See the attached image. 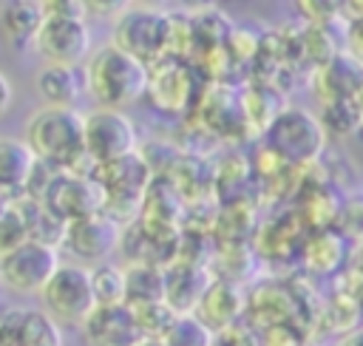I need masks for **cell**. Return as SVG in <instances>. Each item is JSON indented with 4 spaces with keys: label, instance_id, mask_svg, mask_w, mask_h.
<instances>
[{
    "label": "cell",
    "instance_id": "cell-12",
    "mask_svg": "<svg viewBox=\"0 0 363 346\" xmlns=\"http://www.w3.org/2000/svg\"><path fill=\"white\" fill-rule=\"evenodd\" d=\"M119 238H122V224L113 221L105 213H96V216H88V218L71 221L65 227L62 247L77 261H88V264L96 267V264L108 261V255L119 247Z\"/></svg>",
    "mask_w": 363,
    "mask_h": 346
},
{
    "label": "cell",
    "instance_id": "cell-36",
    "mask_svg": "<svg viewBox=\"0 0 363 346\" xmlns=\"http://www.w3.org/2000/svg\"><path fill=\"white\" fill-rule=\"evenodd\" d=\"M9 207H11V199H9V196H6L3 190H0V216H3V213H6Z\"/></svg>",
    "mask_w": 363,
    "mask_h": 346
},
{
    "label": "cell",
    "instance_id": "cell-38",
    "mask_svg": "<svg viewBox=\"0 0 363 346\" xmlns=\"http://www.w3.org/2000/svg\"><path fill=\"white\" fill-rule=\"evenodd\" d=\"M0 289H3V284H0Z\"/></svg>",
    "mask_w": 363,
    "mask_h": 346
},
{
    "label": "cell",
    "instance_id": "cell-33",
    "mask_svg": "<svg viewBox=\"0 0 363 346\" xmlns=\"http://www.w3.org/2000/svg\"><path fill=\"white\" fill-rule=\"evenodd\" d=\"M187 11H193V14H201V11H210V9H216V3L218 0H179Z\"/></svg>",
    "mask_w": 363,
    "mask_h": 346
},
{
    "label": "cell",
    "instance_id": "cell-5",
    "mask_svg": "<svg viewBox=\"0 0 363 346\" xmlns=\"http://www.w3.org/2000/svg\"><path fill=\"white\" fill-rule=\"evenodd\" d=\"M91 173L102 187V196H105L102 213L105 216H111L113 221L122 224L139 213V207L147 196V184H150V164L139 153H130L111 164H99Z\"/></svg>",
    "mask_w": 363,
    "mask_h": 346
},
{
    "label": "cell",
    "instance_id": "cell-29",
    "mask_svg": "<svg viewBox=\"0 0 363 346\" xmlns=\"http://www.w3.org/2000/svg\"><path fill=\"white\" fill-rule=\"evenodd\" d=\"M34 3L43 9L45 17H65V14H82L85 17V11L77 0H34Z\"/></svg>",
    "mask_w": 363,
    "mask_h": 346
},
{
    "label": "cell",
    "instance_id": "cell-24",
    "mask_svg": "<svg viewBox=\"0 0 363 346\" xmlns=\"http://www.w3.org/2000/svg\"><path fill=\"white\" fill-rule=\"evenodd\" d=\"M28 238V230H26V221H23V213L20 207L11 201V207L0 216V255L14 250L17 244H23Z\"/></svg>",
    "mask_w": 363,
    "mask_h": 346
},
{
    "label": "cell",
    "instance_id": "cell-3",
    "mask_svg": "<svg viewBox=\"0 0 363 346\" xmlns=\"http://www.w3.org/2000/svg\"><path fill=\"white\" fill-rule=\"evenodd\" d=\"M40 301H43V312H48L60 326L82 329V323L99 306L96 292H94L91 267L77 264V261L60 264L51 281L45 284V289L40 292Z\"/></svg>",
    "mask_w": 363,
    "mask_h": 346
},
{
    "label": "cell",
    "instance_id": "cell-6",
    "mask_svg": "<svg viewBox=\"0 0 363 346\" xmlns=\"http://www.w3.org/2000/svg\"><path fill=\"white\" fill-rule=\"evenodd\" d=\"M111 43L136 60L153 65L167 57L170 45V14L159 9H128L113 20Z\"/></svg>",
    "mask_w": 363,
    "mask_h": 346
},
{
    "label": "cell",
    "instance_id": "cell-2",
    "mask_svg": "<svg viewBox=\"0 0 363 346\" xmlns=\"http://www.w3.org/2000/svg\"><path fill=\"white\" fill-rule=\"evenodd\" d=\"M85 74H88V94L99 102V108L122 111L147 94L150 65L108 43L91 54Z\"/></svg>",
    "mask_w": 363,
    "mask_h": 346
},
{
    "label": "cell",
    "instance_id": "cell-23",
    "mask_svg": "<svg viewBox=\"0 0 363 346\" xmlns=\"http://www.w3.org/2000/svg\"><path fill=\"white\" fill-rule=\"evenodd\" d=\"M91 278H94V292H96L99 303H125L128 281H125L122 267H116L111 261L96 264V267H91Z\"/></svg>",
    "mask_w": 363,
    "mask_h": 346
},
{
    "label": "cell",
    "instance_id": "cell-30",
    "mask_svg": "<svg viewBox=\"0 0 363 346\" xmlns=\"http://www.w3.org/2000/svg\"><path fill=\"white\" fill-rule=\"evenodd\" d=\"M11 102H14V88H11L9 77L0 71V116H6V111L11 108Z\"/></svg>",
    "mask_w": 363,
    "mask_h": 346
},
{
    "label": "cell",
    "instance_id": "cell-17",
    "mask_svg": "<svg viewBox=\"0 0 363 346\" xmlns=\"http://www.w3.org/2000/svg\"><path fill=\"white\" fill-rule=\"evenodd\" d=\"M43 9L34 0H9L0 9V37L11 51H26L43 28Z\"/></svg>",
    "mask_w": 363,
    "mask_h": 346
},
{
    "label": "cell",
    "instance_id": "cell-26",
    "mask_svg": "<svg viewBox=\"0 0 363 346\" xmlns=\"http://www.w3.org/2000/svg\"><path fill=\"white\" fill-rule=\"evenodd\" d=\"M295 3H298L301 14H306L315 26H323L340 14V0H295Z\"/></svg>",
    "mask_w": 363,
    "mask_h": 346
},
{
    "label": "cell",
    "instance_id": "cell-13",
    "mask_svg": "<svg viewBox=\"0 0 363 346\" xmlns=\"http://www.w3.org/2000/svg\"><path fill=\"white\" fill-rule=\"evenodd\" d=\"M79 332L88 346H136L145 337L128 303H99Z\"/></svg>",
    "mask_w": 363,
    "mask_h": 346
},
{
    "label": "cell",
    "instance_id": "cell-28",
    "mask_svg": "<svg viewBox=\"0 0 363 346\" xmlns=\"http://www.w3.org/2000/svg\"><path fill=\"white\" fill-rule=\"evenodd\" d=\"M343 45L346 54L363 65V17L357 20H346V31H343Z\"/></svg>",
    "mask_w": 363,
    "mask_h": 346
},
{
    "label": "cell",
    "instance_id": "cell-8",
    "mask_svg": "<svg viewBox=\"0 0 363 346\" xmlns=\"http://www.w3.org/2000/svg\"><path fill=\"white\" fill-rule=\"evenodd\" d=\"M40 201L65 224L96 216L105 207L102 187L88 170H57Z\"/></svg>",
    "mask_w": 363,
    "mask_h": 346
},
{
    "label": "cell",
    "instance_id": "cell-31",
    "mask_svg": "<svg viewBox=\"0 0 363 346\" xmlns=\"http://www.w3.org/2000/svg\"><path fill=\"white\" fill-rule=\"evenodd\" d=\"M340 14H343L346 20L363 17V0H340Z\"/></svg>",
    "mask_w": 363,
    "mask_h": 346
},
{
    "label": "cell",
    "instance_id": "cell-21",
    "mask_svg": "<svg viewBox=\"0 0 363 346\" xmlns=\"http://www.w3.org/2000/svg\"><path fill=\"white\" fill-rule=\"evenodd\" d=\"M318 119H320L326 136H335V139H349L363 130V116H360L354 99H337V102L320 105Z\"/></svg>",
    "mask_w": 363,
    "mask_h": 346
},
{
    "label": "cell",
    "instance_id": "cell-15",
    "mask_svg": "<svg viewBox=\"0 0 363 346\" xmlns=\"http://www.w3.org/2000/svg\"><path fill=\"white\" fill-rule=\"evenodd\" d=\"M34 88L45 99V105L74 108L88 94V74L79 65H51V62H45L34 77Z\"/></svg>",
    "mask_w": 363,
    "mask_h": 346
},
{
    "label": "cell",
    "instance_id": "cell-14",
    "mask_svg": "<svg viewBox=\"0 0 363 346\" xmlns=\"http://www.w3.org/2000/svg\"><path fill=\"white\" fill-rule=\"evenodd\" d=\"M37 167H40V162L26 139L0 136V190L11 201L23 199L28 193Z\"/></svg>",
    "mask_w": 363,
    "mask_h": 346
},
{
    "label": "cell",
    "instance_id": "cell-20",
    "mask_svg": "<svg viewBox=\"0 0 363 346\" xmlns=\"http://www.w3.org/2000/svg\"><path fill=\"white\" fill-rule=\"evenodd\" d=\"M343 247H346V238L337 233V230H323V233H315L306 247H303V264H309L315 272L326 275L332 269L340 267L343 261Z\"/></svg>",
    "mask_w": 363,
    "mask_h": 346
},
{
    "label": "cell",
    "instance_id": "cell-11",
    "mask_svg": "<svg viewBox=\"0 0 363 346\" xmlns=\"http://www.w3.org/2000/svg\"><path fill=\"white\" fill-rule=\"evenodd\" d=\"M34 48L51 65H82L91 60V31L82 14L45 17Z\"/></svg>",
    "mask_w": 363,
    "mask_h": 346
},
{
    "label": "cell",
    "instance_id": "cell-35",
    "mask_svg": "<svg viewBox=\"0 0 363 346\" xmlns=\"http://www.w3.org/2000/svg\"><path fill=\"white\" fill-rule=\"evenodd\" d=\"M136 346H167V343H164L162 337H142Z\"/></svg>",
    "mask_w": 363,
    "mask_h": 346
},
{
    "label": "cell",
    "instance_id": "cell-1",
    "mask_svg": "<svg viewBox=\"0 0 363 346\" xmlns=\"http://www.w3.org/2000/svg\"><path fill=\"white\" fill-rule=\"evenodd\" d=\"M26 142L37 162L54 170H82L85 153V113L77 108L43 105L26 122Z\"/></svg>",
    "mask_w": 363,
    "mask_h": 346
},
{
    "label": "cell",
    "instance_id": "cell-37",
    "mask_svg": "<svg viewBox=\"0 0 363 346\" xmlns=\"http://www.w3.org/2000/svg\"><path fill=\"white\" fill-rule=\"evenodd\" d=\"M354 102H357V111H360V116H363V79H360V88H357V94H354Z\"/></svg>",
    "mask_w": 363,
    "mask_h": 346
},
{
    "label": "cell",
    "instance_id": "cell-9",
    "mask_svg": "<svg viewBox=\"0 0 363 346\" xmlns=\"http://www.w3.org/2000/svg\"><path fill=\"white\" fill-rule=\"evenodd\" d=\"M85 153L91 170L136 153V128L125 111L96 108L85 113Z\"/></svg>",
    "mask_w": 363,
    "mask_h": 346
},
{
    "label": "cell",
    "instance_id": "cell-27",
    "mask_svg": "<svg viewBox=\"0 0 363 346\" xmlns=\"http://www.w3.org/2000/svg\"><path fill=\"white\" fill-rule=\"evenodd\" d=\"M79 6H82V11H85V17H122L130 6H133V0H77Z\"/></svg>",
    "mask_w": 363,
    "mask_h": 346
},
{
    "label": "cell",
    "instance_id": "cell-19",
    "mask_svg": "<svg viewBox=\"0 0 363 346\" xmlns=\"http://www.w3.org/2000/svg\"><path fill=\"white\" fill-rule=\"evenodd\" d=\"M125 281H128V289H125L128 306L167 301V272L150 261H136V264L125 267Z\"/></svg>",
    "mask_w": 363,
    "mask_h": 346
},
{
    "label": "cell",
    "instance_id": "cell-18",
    "mask_svg": "<svg viewBox=\"0 0 363 346\" xmlns=\"http://www.w3.org/2000/svg\"><path fill=\"white\" fill-rule=\"evenodd\" d=\"M238 312H241V295H238V289H235L233 284H227V281H213V284L207 286V292L201 295L199 306H196V315H199L213 332L235 326Z\"/></svg>",
    "mask_w": 363,
    "mask_h": 346
},
{
    "label": "cell",
    "instance_id": "cell-32",
    "mask_svg": "<svg viewBox=\"0 0 363 346\" xmlns=\"http://www.w3.org/2000/svg\"><path fill=\"white\" fill-rule=\"evenodd\" d=\"M335 346H363V326L343 332V335H340V340H337Z\"/></svg>",
    "mask_w": 363,
    "mask_h": 346
},
{
    "label": "cell",
    "instance_id": "cell-4",
    "mask_svg": "<svg viewBox=\"0 0 363 346\" xmlns=\"http://www.w3.org/2000/svg\"><path fill=\"white\" fill-rule=\"evenodd\" d=\"M267 147L284 162V164H309L326 150V130L320 119L306 111L286 105L275 122L267 128Z\"/></svg>",
    "mask_w": 363,
    "mask_h": 346
},
{
    "label": "cell",
    "instance_id": "cell-22",
    "mask_svg": "<svg viewBox=\"0 0 363 346\" xmlns=\"http://www.w3.org/2000/svg\"><path fill=\"white\" fill-rule=\"evenodd\" d=\"M162 340L167 346H213V329L196 312H179Z\"/></svg>",
    "mask_w": 363,
    "mask_h": 346
},
{
    "label": "cell",
    "instance_id": "cell-16",
    "mask_svg": "<svg viewBox=\"0 0 363 346\" xmlns=\"http://www.w3.org/2000/svg\"><path fill=\"white\" fill-rule=\"evenodd\" d=\"M360 79H363V65L354 62L343 51L335 60H329V62L315 68V74H312V94L320 99V105L337 102V99H354V94L360 88Z\"/></svg>",
    "mask_w": 363,
    "mask_h": 346
},
{
    "label": "cell",
    "instance_id": "cell-10",
    "mask_svg": "<svg viewBox=\"0 0 363 346\" xmlns=\"http://www.w3.org/2000/svg\"><path fill=\"white\" fill-rule=\"evenodd\" d=\"M196 94H199L196 71L184 60L164 57V60L150 65L145 99L150 102L153 111L167 113V116H179L196 102Z\"/></svg>",
    "mask_w": 363,
    "mask_h": 346
},
{
    "label": "cell",
    "instance_id": "cell-34",
    "mask_svg": "<svg viewBox=\"0 0 363 346\" xmlns=\"http://www.w3.org/2000/svg\"><path fill=\"white\" fill-rule=\"evenodd\" d=\"M167 0H133V6H139V9H159V6H164Z\"/></svg>",
    "mask_w": 363,
    "mask_h": 346
},
{
    "label": "cell",
    "instance_id": "cell-7",
    "mask_svg": "<svg viewBox=\"0 0 363 346\" xmlns=\"http://www.w3.org/2000/svg\"><path fill=\"white\" fill-rule=\"evenodd\" d=\"M60 264L62 261L57 247L26 238L23 244L0 255V284L11 292L40 295Z\"/></svg>",
    "mask_w": 363,
    "mask_h": 346
},
{
    "label": "cell",
    "instance_id": "cell-25",
    "mask_svg": "<svg viewBox=\"0 0 363 346\" xmlns=\"http://www.w3.org/2000/svg\"><path fill=\"white\" fill-rule=\"evenodd\" d=\"M335 224L343 238L363 241V199H352V201L340 204V216Z\"/></svg>",
    "mask_w": 363,
    "mask_h": 346
}]
</instances>
